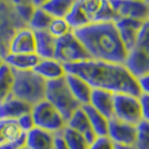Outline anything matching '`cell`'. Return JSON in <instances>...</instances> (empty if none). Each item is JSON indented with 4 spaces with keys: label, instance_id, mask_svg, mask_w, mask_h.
<instances>
[{
    "label": "cell",
    "instance_id": "obj_1",
    "mask_svg": "<svg viewBox=\"0 0 149 149\" xmlns=\"http://www.w3.org/2000/svg\"><path fill=\"white\" fill-rule=\"evenodd\" d=\"M63 66L66 74L80 77L93 89H101L111 93L140 95L137 78L125 65L88 59Z\"/></svg>",
    "mask_w": 149,
    "mask_h": 149
},
{
    "label": "cell",
    "instance_id": "obj_2",
    "mask_svg": "<svg viewBox=\"0 0 149 149\" xmlns=\"http://www.w3.org/2000/svg\"><path fill=\"white\" fill-rule=\"evenodd\" d=\"M90 57L99 61L125 65L128 50L126 49L115 21H105L72 30Z\"/></svg>",
    "mask_w": 149,
    "mask_h": 149
},
{
    "label": "cell",
    "instance_id": "obj_3",
    "mask_svg": "<svg viewBox=\"0 0 149 149\" xmlns=\"http://www.w3.org/2000/svg\"><path fill=\"white\" fill-rule=\"evenodd\" d=\"M66 20L74 30L93 24L116 21L117 16L109 0H74Z\"/></svg>",
    "mask_w": 149,
    "mask_h": 149
},
{
    "label": "cell",
    "instance_id": "obj_4",
    "mask_svg": "<svg viewBox=\"0 0 149 149\" xmlns=\"http://www.w3.org/2000/svg\"><path fill=\"white\" fill-rule=\"evenodd\" d=\"M46 81L33 70L13 71V84L11 95L18 99L33 106L45 99Z\"/></svg>",
    "mask_w": 149,
    "mask_h": 149
},
{
    "label": "cell",
    "instance_id": "obj_5",
    "mask_svg": "<svg viewBox=\"0 0 149 149\" xmlns=\"http://www.w3.org/2000/svg\"><path fill=\"white\" fill-rule=\"evenodd\" d=\"M125 66L136 78L149 72V17L143 21L136 42L128 52Z\"/></svg>",
    "mask_w": 149,
    "mask_h": 149
},
{
    "label": "cell",
    "instance_id": "obj_6",
    "mask_svg": "<svg viewBox=\"0 0 149 149\" xmlns=\"http://www.w3.org/2000/svg\"><path fill=\"white\" fill-rule=\"evenodd\" d=\"M45 99L54 106L66 120L76 109L81 107L69 91L65 78L46 82Z\"/></svg>",
    "mask_w": 149,
    "mask_h": 149
},
{
    "label": "cell",
    "instance_id": "obj_7",
    "mask_svg": "<svg viewBox=\"0 0 149 149\" xmlns=\"http://www.w3.org/2000/svg\"><path fill=\"white\" fill-rule=\"evenodd\" d=\"M31 115L35 127L51 134L61 132L66 127V119L46 99H42L31 107Z\"/></svg>",
    "mask_w": 149,
    "mask_h": 149
},
{
    "label": "cell",
    "instance_id": "obj_8",
    "mask_svg": "<svg viewBox=\"0 0 149 149\" xmlns=\"http://www.w3.org/2000/svg\"><path fill=\"white\" fill-rule=\"evenodd\" d=\"M54 58L61 62L62 65L77 63L90 59L85 47L79 41V39L74 36L72 31L57 39Z\"/></svg>",
    "mask_w": 149,
    "mask_h": 149
},
{
    "label": "cell",
    "instance_id": "obj_9",
    "mask_svg": "<svg viewBox=\"0 0 149 149\" xmlns=\"http://www.w3.org/2000/svg\"><path fill=\"white\" fill-rule=\"evenodd\" d=\"M128 124L138 125L141 111L138 96L129 93H113V117Z\"/></svg>",
    "mask_w": 149,
    "mask_h": 149
},
{
    "label": "cell",
    "instance_id": "obj_10",
    "mask_svg": "<svg viewBox=\"0 0 149 149\" xmlns=\"http://www.w3.org/2000/svg\"><path fill=\"white\" fill-rule=\"evenodd\" d=\"M109 2L117 19L146 21L149 17V3L145 0H109Z\"/></svg>",
    "mask_w": 149,
    "mask_h": 149
},
{
    "label": "cell",
    "instance_id": "obj_11",
    "mask_svg": "<svg viewBox=\"0 0 149 149\" xmlns=\"http://www.w3.org/2000/svg\"><path fill=\"white\" fill-rule=\"evenodd\" d=\"M7 54H35V32L27 26L18 28L8 41Z\"/></svg>",
    "mask_w": 149,
    "mask_h": 149
},
{
    "label": "cell",
    "instance_id": "obj_12",
    "mask_svg": "<svg viewBox=\"0 0 149 149\" xmlns=\"http://www.w3.org/2000/svg\"><path fill=\"white\" fill-rule=\"evenodd\" d=\"M136 134L137 125L128 124L116 118L109 119L107 137L115 145H134Z\"/></svg>",
    "mask_w": 149,
    "mask_h": 149
},
{
    "label": "cell",
    "instance_id": "obj_13",
    "mask_svg": "<svg viewBox=\"0 0 149 149\" xmlns=\"http://www.w3.org/2000/svg\"><path fill=\"white\" fill-rule=\"evenodd\" d=\"M143 21L127 18H120L115 21L119 37L126 47V49L128 50V52L136 42L140 29L143 27Z\"/></svg>",
    "mask_w": 149,
    "mask_h": 149
},
{
    "label": "cell",
    "instance_id": "obj_14",
    "mask_svg": "<svg viewBox=\"0 0 149 149\" xmlns=\"http://www.w3.org/2000/svg\"><path fill=\"white\" fill-rule=\"evenodd\" d=\"M65 81L67 84L69 91L71 93L76 101L80 106H85L89 104L90 96L93 93V88L88 85L80 77L72 74H65Z\"/></svg>",
    "mask_w": 149,
    "mask_h": 149
},
{
    "label": "cell",
    "instance_id": "obj_15",
    "mask_svg": "<svg viewBox=\"0 0 149 149\" xmlns=\"http://www.w3.org/2000/svg\"><path fill=\"white\" fill-rule=\"evenodd\" d=\"M33 71L39 77H41L46 82L61 79L66 74L65 66L55 58L39 59L36 67L33 68Z\"/></svg>",
    "mask_w": 149,
    "mask_h": 149
},
{
    "label": "cell",
    "instance_id": "obj_16",
    "mask_svg": "<svg viewBox=\"0 0 149 149\" xmlns=\"http://www.w3.org/2000/svg\"><path fill=\"white\" fill-rule=\"evenodd\" d=\"M88 105L106 118L110 119L113 117V93L101 89H93Z\"/></svg>",
    "mask_w": 149,
    "mask_h": 149
},
{
    "label": "cell",
    "instance_id": "obj_17",
    "mask_svg": "<svg viewBox=\"0 0 149 149\" xmlns=\"http://www.w3.org/2000/svg\"><path fill=\"white\" fill-rule=\"evenodd\" d=\"M31 107L29 104L24 100L9 96L6 100L0 104V119H13L16 120L24 113L31 111Z\"/></svg>",
    "mask_w": 149,
    "mask_h": 149
},
{
    "label": "cell",
    "instance_id": "obj_18",
    "mask_svg": "<svg viewBox=\"0 0 149 149\" xmlns=\"http://www.w3.org/2000/svg\"><path fill=\"white\" fill-rule=\"evenodd\" d=\"M66 127L79 132L80 135H82L86 138V140L89 143L96 138V135L93 134V129L90 127V124L88 121L87 116L81 107L76 109L71 113V116L66 120Z\"/></svg>",
    "mask_w": 149,
    "mask_h": 149
},
{
    "label": "cell",
    "instance_id": "obj_19",
    "mask_svg": "<svg viewBox=\"0 0 149 149\" xmlns=\"http://www.w3.org/2000/svg\"><path fill=\"white\" fill-rule=\"evenodd\" d=\"M35 32V54L39 59H48L55 57L57 39L50 35L48 30Z\"/></svg>",
    "mask_w": 149,
    "mask_h": 149
},
{
    "label": "cell",
    "instance_id": "obj_20",
    "mask_svg": "<svg viewBox=\"0 0 149 149\" xmlns=\"http://www.w3.org/2000/svg\"><path fill=\"white\" fill-rule=\"evenodd\" d=\"M54 134L35 127L25 134V147L27 149H52Z\"/></svg>",
    "mask_w": 149,
    "mask_h": 149
},
{
    "label": "cell",
    "instance_id": "obj_21",
    "mask_svg": "<svg viewBox=\"0 0 149 149\" xmlns=\"http://www.w3.org/2000/svg\"><path fill=\"white\" fill-rule=\"evenodd\" d=\"M2 60L13 71H28L33 70L39 61V58L36 54H6L2 57Z\"/></svg>",
    "mask_w": 149,
    "mask_h": 149
},
{
    "label": "cell",
    "instance_id": "obj_22",
    "mask_svg": "<svg viewBox=\"0 0 149 149\" xmlns=\"http://www.w3.org/2000/svg\"><path fill=\"white\" fill-rule=\"evenodd\" d=\"M84 111L86 113L88 118V121L90 124V127L93 129V134L97 136H107V130H108V124L109 119L102 116L100 112L95 110L90 105L81 106Z\"/></svg>",
    "mask_w": 149,
    "mask_h": 149
},
{
    "label": "cell",
    "instance_id": "obj_23",
    "mask_svg": "<svg viewBox=\"0 0 149 149\" xmlns=\"http://www.w3.org/2000/svg\"><path fill=\"white\" fill-rule=\"evenodd\" d=\"M25 136L20 130L16 120L13 119H0V143L16 141Z\"/></svg>",
    "mask_w": 149,
    "mask_h": 149
},
{
    "label": "cell",
    "instance_id": "obj_24",
    "mask_svg": "<svg viewBox=\"0 0 149 149\" xmlns=\"http://www.w3.org/2000/svg\"><path fill=\"white\" fill-rule=\"evenodd\" d=\"M72 3L74 0H48L41 8L51 18H66Z\"/></svg>",
    "mask_w": 149,
    "mask_h": 149
},
{
    "label": "cell",
    "instance_id": "obj_25",
    "mask_svg": "<svg viewBox=\"0 0 149 149\" xmlns=\"http://www.w3.org/2000/svg\"><path fill=\"white\" fill-rule=\"evenodd\" d=\"M13 84V71L5 62L0 66V104L11 96Z\"/></svg>",
    "mask_w": 149,
    "mask_h": 149
},
{
    "label": "cell",
    "instance_id": "obj_26",
    "mask_svg": "<svg viewBox=\"0 0 149 149\" xmlns=\"http://www.w3.org/2000/svg\"><path fill=\"white\" fill-rule=\"evenodd\" d=\"M52 18L41 7H36L31 15L27 27H29L32 31H42L47 30L51 22Z\"/></svg>",
    "mask_w": 149,
    "mask_h": 149
},
{
    "label": "cell",
    "instance_id": "obj_27",
    "mask_svg": "<svg viewBox=\"0 0 149 149\" xmlns=\"http://www.w3.org/2000/svg\"><path fill=\"white\" fill-rule=\"evenodd\" d=\"M61 135L67 143L68 149H88L89 143L79 132L72 130L68 127H65L61 131Z\"/></svg>",
    "mask_w": 149,
    "mask_h": 149
},
{
    "label": "cell",
    "instance_id": "obj_28",
    "mask_svg": "<svg viewBox=\"0 0 149 149\" xmlns=\"http://www.w3.org/2000/svg\"><path fill=\"white\" fill-rule=\"evenodd\" d=\"M47 30L52 37L59 39V38L68 35L69 32H71L72 29L70 28L66 18H52Z\"/></svg>",
    "mask_w": 149,
    "mask_h": 149
},
{
    "label": "cell",
    "instance_id": "obj_29",
    "mask_svg": "<svg viewBox=\"0 0 149 149\" xmlns=\"http://www.w3.org/2000/svg\"><path fill=\"white\" fill-rule=\"evenodd\" d=\"M134 146L137 149H149V123L141 120L137 125V134Z\"/></svg>",
    "mask_w": 149,
    "mask_h": 149
},
{
    "label": "cell",
    "instance_id": "obj_30",
    "mask_svg": "<svg viewBox=\"0 0 149 149\" xmlns=\"http://www.w3.org/2000/svg\"><path fill=\"white\" fill-rule=\"evenodd\" d=\"M88 149H115V143L107 136H97L89 143Z\"/></svg>",
    "mask_w": 149,
    "mask_h": 149
},
{
    "label": "cell",
    "instance_id": "obj_31",
    "mask_svg": "<svg viewBox=\"0 0 149 149\" xmlns=\"http://www.w3.org/2000/svg\"><path fill=\"white\" fill-rule=\"evenodd\" d=\"M16 121L18 124L20 130L24 134H27L28 131H30L31 129L35 128V123H33V118H32L31 112L24 113L22 116H20L19 118L16 119Z\"/></svg>",
    "mask_w": 149,
    "mask_h": 149
},
{
    "label": "cell",
    "instance_id": "obj_32",
    "mask_svg": "<svg viewBox=\"0 0 149 149\" xmlns=\"http://www.w3.org/2000/svg\"><path fill=\"white\" fill-rule=\"evenodd\" d=\"M138 98H139V104H140L141 120L149 123V95L140 93Z\"/></svg>",
    "mask_w": 149,
    "mask_h": 149
},
{
    "label": "cell",
    "instance_id": "obj_33",
    "mask_svg": "<svg viewBox=\"0 0 149 149\" xmlns=\"http://www.w3.org/2000/svg\"><path fill=\"white\" fill-rule=\"evenodd\" d=\"M137 81H138L140 93H147V95H149V72L138 77Z\"/></svg>",
    "mask_w": 149,
    "mask_h": 149
},
{
    "label": "cell",
    "instance_id": "obj_34",
    "mask_svg": "<svg viewBox=\"0 0 149 149\" xmlns=\"http://www.w3.org/2000/svg\"><path fill=\"white\" fill-rule=\"evenodd\" d=\"M24 147H25V136L19 138L16 141L0 143V149H21Z\"/></svg>",
    "mask_w": 149,
    "mask_h": 149
},
{
    "label": "cell",
    "instance_id": "obj_35",
    "mask_svg": "<svg viewBox=\"0 0 149 149\" xmlns=\"http://www.w3.org/2000/svg\"><path fill=\"white\" fill-rule=\"evenodd\" d=\"M52 149H68L67 143L65 141L61 132L55 134V136H54V147H52Z\"/></svg>",
    "mask_w": 149,
    "mask_h": 149
},
{
    "label": "cell",
    "instance_id": "obj_36",
    "mask_svg": "<svg viewBox=\"0 0 149 149\" xmlns=\"http://www.w3.org/2000/svg\"><path fill=\"white\" fill-rule=\"evenodd\" d=\"M10 2L13 7L19 6V5H25V3H32L31 0H10Z\"/></svg>",
    "mask_w": 149,
    "mask_h": 149
},
{
    "label": "cell",
    "instance_id": "obj_37",
    "mask_svg": "<svg viewBox=\"0 0 149 149\" xmlns=\"http://www.w3.org/2000/svg\"><path fill=\"white\" fill-rule=\"evenodd\" d=\"M115 149H137L134 145H125V146H121V145H115Z\"/></svg>",
    "mask_w": 149,
    "mask_h": 149
},
{
    "label": "cell",
    "instance_id": "obj_38",
    "mask_svg": "<svg viewBox=\"0 0 149 149\" xmlns=\"http://www.w3.org/2000/svg\"><path fill=\"white\" fill-rule=\"evenodd\" d=\"M31 1H32V5L35 7H41L48 0H31Z\"/></svg>",
    "mask_w": 149,
    "mask_h": 149
},
{
    "label": "cell",
    "instance_id": "obj_39",
    "mask_svg": "<svg viewBox=\"0 0 149 149\" xmlns=\"http://www.w3.org/2000/svg\"><path fill=\"white\" fill-rule=\"evenodd\" d=\"M2 62H3V60H2V57H0V66L2 65Z\"/></svg>",
    "mask_w": 149,
    "mask_h": 149
},
{
    "label": "cell",
    "instance_id": "obj_40",
    "mask_svg": "<svg viewBox=\"0 0 149 149\" xmlns=\"http://www.w3.org/2000/svg\"><path fill=\"white\" fill-rule=\"evenodd\" d=\"M145 1H146V2H148V3H149V0H145Z\"/></svg>",
    "mask_w": 149,
    "mask_h": 149
},
{
    "label": "cell",
    "instance_id": "obj_41",
    "mask_svg": "<svg viewBox=\"0 0 149 149\" xmlns=\"http://www.w3.org/2000/svg\"><path fill=\"white\" fill-rule=\"evenodd\" d=\"M21 149H27V148H26V147H24V148H21Z\"/></svg>",
    "mask_w": 149,
    "mask_h": 149
}]
</instances>
